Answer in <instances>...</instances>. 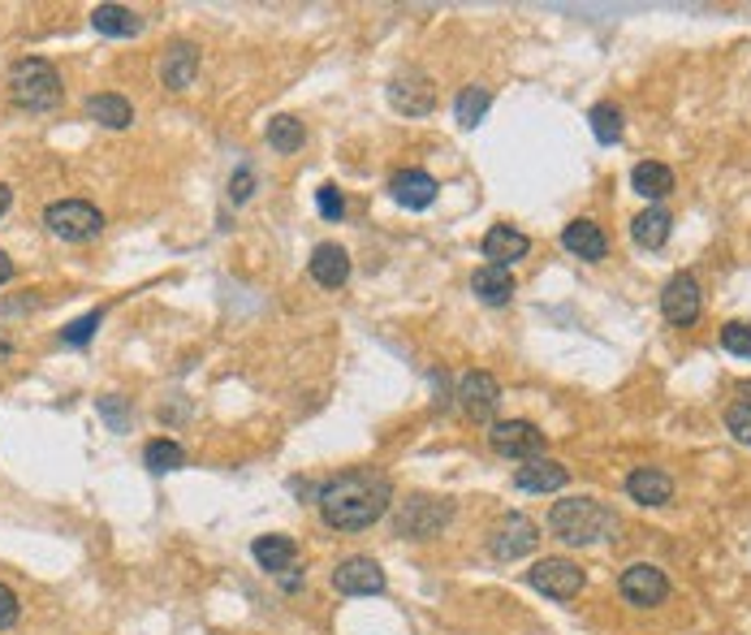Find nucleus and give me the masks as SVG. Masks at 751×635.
Here are the masks:
<instances>
[{
    "label": "nucleus",
    "instance_id": "ddd939ff",
    "mask_svg": "<svg viewBox=\"0 0 751 635\" xmlns=\"http://www.w3.org/2000/svg\"><path fill=\"white\" fill-rule=\"evenodd\" d=\"M458 402H463V411L471 416V420H492V411L501 407V385H497V376L492 372H467L463 381H458Z\"/></svg>",
    "mask_w": 751,
    "mask_h": 635
},
{
    "label": "nucleus",
    "instance_id": "1a4fd4ad",
    "mask_svg": "<svg viewBox=\"0 0 751 635\" xmlns=\"http://www.w3.org/2000/svg\"><path fill=\"white\" fill-rule=\"evenodd\" d=\"M389 104L402 117H428L436 109V82L423 70H402L389 78Z\"/></svg>",
    "mask_w": 751,
    "mask_h": 635
},
{
    "label": "nucleus",
    "instance_id": "c9c22d12",
    "mask_svg": "<svg viewBox=\"0 0 751 635\" xmlns=\"http://www.w3.org/2000/svg\"><path fill=\"white\" fill-rule=\"evenodd\" d=\"M18 619H22V601H18V592L9 583H0V632L18 627Z\"/></svg>",
    "mask_w": 751,
    "mask_h": 635
},
{
    "label": "nucleus",
    "instance_id": "2eb2a0df",
    "mask_svg": "<svg viewBox=\"0 0 751 635\" xmlns=\"http://www.w3.org/2000/svg\"><path fill=\"white\" fill-rule=\"evenodd\" d=\"M156 73H160V82H164L169 91H186V87H195V78H200V53H195V44H186V39L169 44V48L160 53Z\"/></svg>",
    "mask_w": 751,
    "mask_h": 635
},
{
    "label": "nucleus",
    "instance_id": "393cba45",
    "mask_svg": "<svg viewBox=\"0 0 751 635\" xmlns=\"http://www.w3.org/2000/svg\"><path fill=\"white\" fill-rule=\"evenodd\" d=\"M87 117H91L95 126H104V131H126V126L135 122V109H130L126 95L104 91V95H91V100H87Z\"/></svg>",
    "mask_w": 751,
    "mask_h": 635
},
{
    "label": "nucleus",
    "instance_id": "f8f14e48",
    "mask_svg": "<svg viewBox=\"0 0 751 635\" xmlns=\"http://www.w3.org/2000/svg\"><path fill=\"white\" fill-rule=\"evenodd\" d=\"M333 588H338L342 597H376V592H385V570H380L376 558L354 554V558L338 563V570H333Z\"/></svg>",
    "mask_w": 751,
    "mask_h": 635
},
{
    "label": "nucleus",
    "instance_id": "c85d7f7f",
    "mask_svg": "<svg viewBox=\"0 0 751 635\" xmlns=\"http://www.w3.org/2000/svg\"><path fill=\"white\" fill-rule=\"evenodd\" d=\"M264 135H269V147H273V151H281V156L298 151V147H303V139H307V135H303V122H298V117H289V113L273 117Z\"/></svg>",
    "mask_w": 751,
    "mask_h": 635
},
{
    "label": "nucleus",
    "instance_id": "c756f323",
    "mask_svg": "<svg viewBox=\"0 0 751 635\" xmlns=\"http://www.w3.org/2000/svg\"><path fill=\"white\" fill-rule=\"evenodd\" d=\"M588 122H592V135L601 143H617L622 139V109L617 104H610V100H601V104H592V113H588Z\"/></svg>",
    "mask_w": 751,
    "mask_h": 635
},
{
    "label": "nucleus",
    "instance_id": "7c9ffc66",
    "mask_svg": "<svg viewBox=\"0 0 751 635\" xmlns=\"http://www.w3.org/2000/svg\"><path fill=\"white\" fill-rule=\"evenodd\" d=\"M100 320H104V311L95 307V311H87V316H78V320H69L66 329H61V347H87L91 342V333L100 329Z\"/></svg>",
    "mask_w": 751,
    "mask_h": 635
},
{
    "label": "nucleus",
    "instance_id": "473e14b6",
    "mask_svg": "<svg viewBox=\"0 0 751 635\" xmlns=\"http://www.w3.org/2000/svg\"><path fill=\"white\" fill-rule=\"evenodd\" d=\"M726 428H730V436H735L739 445H748L751 450V402H735V407L726 411Z\"/></svg>",
    "mask_w": 751,
    "mask_h": 635
},
{
    "label": "nucleus",
    "instance_id": "9d476101",
    "mask_svg": "<svg viewBox=\"0 0 751 635\" xmlns=\"http://www.w3.org/2000/svg\"><path fill=\"white\" fill-rule=\"evenodd\" d=\"M661 316L674 329H691L704 316V294H699V282L691 273H674L665 282V290H661Z\"/></svg>",
    "mask_w": 751,
    "mask_h": 635
},
{
    "label": "nucleus",
    "instance_id": "412c9836",
    "mask_svg": "<svg viewBox=\"0 0 751 635\" xmlns=\"http://www.w3.org/2000/svg\"><path fill=\"white\" fill-rule=\"evenodd\" d=\"M630 191L644 195L648 204H661V200L674 191V169L661 165V160H639V165L630 169Z\"/></svg>",
    "mask_w": 751,
    "mask_h": 635
},
{
    "label": "nucleus",
    "instance_id": "e433bc0d",
    "mask_svg": "<svg viewBox=\"0 0 751 635\" xmlns=\"http://www.w3.org/2000/svg\"><path fill=\"white\" fill-rule=\"evenodd\" d=\"M251 191H255V173L242 165V169L229 178V200H234V204H247V200H251Z\"/></svg>",
    "mask_w": 751,
    "mask_h": 635
},
{
    "label": "nucleus",
    "instance_id": "4c0bfd02",
    "mask_svg": "<svg viewBox=\"0 0 751 635\" xmlns=\"http://www.w3.org/2000/svg\"><path fill=\"white\" fill-rule=\"evenodd\" d=\"M4 282H13V260L0 251V285H4Z\"/></svg>",
    "mask_w": 751,
    "mask_h": 635
},
{
    "label": "nucleus",
    "instance_id": "b1692460",
    "mask_svg": "<svg viewBox=\"0 0 751 635\" xmlns=\"http://www.w3.org/2000/svg\"><path fill=\"white\" fill-rule=\"evenodd\" d=\"M251 554H255L260 570H269V575H285V570H294L298 545H294V536H281V532H273V536H255Z\"/></svg>",
    "mask_w": 751,
    "mask_h": 635
},
{
    "label": "nucleus",
    "instance_id": "f3484780",
    "mask_svg": "<svg viewBox=\"0 0 751 635\" xmlns=\"http://www.w3.org/2000/svg\"><path fill=\"white\" fill-rule=\"evenodd\" d=\"M527 251H532V238H527L523 229H514V225H492V229L483 234V260L497 264V269H510V264L523 260Z\"/></svg>",
    "mask_w": 751,
    "mask_h": 635
},
{
    "label": "nucleus",
    "instance_id": "f03ea898",
    "mask_svg": "<svg viewBox=\"0 0 751 635\" xmlns=\"http://www.w3.org/2000/svg\"><path fill=\"white\" fill-rule=\"evenodd\" d=\"M548 532L566 545H601L617 536V514L601 497H561L548 510Z\"/></svg>",
    "mask_w": 751,
    "mask_h": 635
},
{
    "label": "nucleus",
    "instance_id": "cd10ccee",
    "mask_svg": "<svg viewBox=\"0 0 751 635\" xmlns=\"http://www.w3.org/2000/svg\"><path fill=\"white\" fill-rule=\"evenodd\" d=\"M143 463H147V472L164 476V472H178V467L186 463V450H182L178 441H169V436H156V441H147Z\"/></svg>",
    "mask_w": 751,
    "mask_h": 635
},
{
    "label": "nucleus",
    "instance_id": "4468645a",
    "mask_svg": "<svg viewBox=\"0 0 751 635\" xmlns=\"http://www.w3.org/2000/svg\"><path fill=\"white\" fill-rule=\"evenodd\" d=\"M436 178L432 173H423V169H398L394 178H389V195H394V204L398 208H410V212H423L436 204Z\"/></svg>",
    "mask_w": 751,
    "mask_h": 635
},
{
    "label": "nucleus",
    "instance_id": "f257e3e1",
    "mask_svg": "<svg viewBox=\"0 0 751 635\" xmlns=\"http://www.w3.org/2000/svg\"><path fill=\"white\" fill-rule=\"evenodd\" d=\"M316 506H320V519L333 532H363V528H376L389 514L394 480L385 472H376V467H350V472L320 485Z\"/></svg>",
    "mask_w": 751,
    "mask_h": 635
},
{
    "label": "nucleus",
    "instance_id": "6ab92c4d",
    "mask_svg": "<svg viewBox=\"0 0 751 635\" xmlns=\"http://www.w3.org/2000/svg\"><path fill=\"white\" fill-rule=\"evenodd\" d=\"M566 480H570V472L553 458H527L523 467H514V489H523V494H557V489H566Z\"/></svg>",
    "mask_w": 751,
    "mask_h": 635
},
{
    "label": "nucleus",
    "instance_id": "5701e85b",
    "mask_svg": "<svg viewBox=\"0 0 751 635\" xmlns=\"http://www.w3.org/2000/svg\"><path fill=\"white\" fill-rule=\"evenodd\" d=\"M91 26L100 35H109V39H135L138 31H143V18H138L135 9H126V4H95L91 9Z\"/></svg>",
    "mask_w": 751,
    "mask_h": 635
},
{
    "label": "nucleus",
    "instance_id": "a878e982",
    "mask_svg": "<svg viewBox=\"0 0 751 635\" xmlns=\"http://www.w3.org/2000/svg\"><path fill=\"white\" fill-rule=\"evenodd\" d=\"M471 290H476L479 303L505 307L514 298V273L510 269H497V264H483V269H476V277H471Z\"/></svg>",
    "mask_w": 751,
    "mask_h": 635
},
{
    "label": "nucleus",
    "instance_id": "2f4dec72",
    "mask_svg": "<svg viewBox=\"0 0 751 635\" xmlns=\"http://www.w3.org/2000/svg\"><path fill=\"white\" fill-rule=\"evenodd\" d=\"M721 351L739 354V359H751V325L748 320H730V325H721Z\"/></svg>",
    "mask_w": 751,
    "mask_h": 635
},
{
    "label": "nucleus",
    "instance_id": "ea45409f",
    "mask_svg": "<svg viewBox=\"0 0 751 635\" xmlns=\"http://www.w3.org/2000/svg\"><path fill=\"white\" fill-rule=\"evenodd\" d=\"M13 354V342H9V333H0V363Z\"/></svg>",
    "mask_w": 751,
    "mask_h": 635
},
{
    "label": "nucleus",
    "instance_id": "58836bf2",
    "mask_svg": "<svg viewBox=\"0 0 751 635\" xmlns=\"http://www.w3.org/2000/svg\"><path fill=\"white\" fill-rule=\"evenodd\" d=\"M9 200H13V191H9V186H4V182H0V216H4V212H9Z\"/></svg>",
    "mask_w": 751,
    "mask_h": 635
},
{
    "label": "nucleus",
    "instance_id": "6e6552de",
    "mask_svg": "<svg viewBox=\"0 0 751 635\" xmlns=\"http://www.w3.org/2000/svg\"><path fill=\"white\" fill-rule=\"evenodd\" d=\"M527 583L541 592V597H553V601H574L588 583L583 566H574L570 558H545L527 570Z\"/></svg>",
    "mask_w": 751,
    "mask_h": 635
},
{
    "label": "nucleus",
    "instance_id": "bb28decb",
    "mask_svg": "<svg viewBox=\"0 0 751 635\" xmlns=\"http://www.w3.org/2000/svg\"><path fill=\"white\" fill-rule=\"evenodd\" d=\"M488 109H492V91H488V87H479V82L463 87V91H458V100H454V117H458L467 131L483 122V113H488Z\"/></svg>",
    "mask_w": 751,
    "mask_h": 635
},
{
    "label": "nucleus",
    "instance_id": "4be33fe9",
    "mask_svg": "<svg viewBox=\"0 0 751 635\" xmlns=\"http://www.w3.org/2000/svg\"><path fill=\"white\" fill-rule=\"evenodd\" d=\"M670 229H674V216L661 208V204L644 208L635 220H630V238H635L644 251H661V247L670 242Z\"/></svg>",
    "mask_w": 751,
    "mask_h": 635
},
{
    "label": "nucleus",
    "instance_id": "39448f33",
    "mask_svg": "<svg viewBox=\"0 0 751 635\" xmlns=\"http://www.w3.org/2000/svg\"><path fill=\"white\" fill-rule=\"evenodd\" d=\"M450 519H454V501H450V497L419 494V497H410V501H402L394 528H398V536H407V541H432V536L445 532Z\"/></svg>",
    "mask_w": 751,
    "mask_h": 635
},
{
    "label": "nucleus",
    "instance_id": "72a5a7b5",
    "mask_svg": "<svg viewBox=\"0 0 751 635\" xmlns=\"http://www.w3.org/2000/svg\"><path fill=\"white\" fill-rule=\"evenodd\" d=\"M316 204H320V216H325V220H342L345 216V195L333 186V182H325V186L316 191Z\"/></svg>",
    "mask_w": 751,
    "mask_h": 635
},
{
    "label": "nucleus",
    "instance_id": "aec40b11",
    "mask_svg": "<svg viewBox=\"0 0 751 635\" xmlns=\"http://www.w3.org/2000/svg\"><path fill=\"white\" fill-rule=\"evenodd\" d=\"M626 497L639 506H670L674 501V480L661 467H635L626 476Z\"/></svg>",
    "mask_w": 751,
    "mask_h": 635
},
{
    "label": "nucleus",
    "instance_id": "0eeeda50",
    "mask_svg": "<svg viewBox=\"0 0 751 635\" xmlns=\"http://www.w3.org/2000/svg\"><path fill=\"white\" fill-rule=\"evenodd\" d=\"M617 592H622V601H626V605H635V610H652V605H661V601L670 597V575L652 563H635V566H626V570H622Z\"/></svg>",
    "mask_w": 751,
    "mask_h": 635
},
{
    "label": "nucleus",
    "instance_id": "a211bd4d",
    "mask_svg": "<svg viewBox=\"0 0 751 635\" xmlns=\"http://www.w3.org/2000/svg\"><path fill=\"white\" fill-rule=\"evenodd\" d=\"M307 273H311V282L325 285V290H342L350 282V256H345V247L320 242L311 251V260H307Z\"/></svg>",
    "mask_w": 751,
    "mask_h": 635
},
{
    "label": "nucleus",
    "instance_id": "7ed1b4c3",
    "mask_svg": "<svg viewBox=\"0 0 751 635\" xmlns=\"http://www.w3.org/2000/svg\"><path fill=\"white\" fill-rule=\"evenodd\" d=\"M9 100L26 113H44L61 104V73L44 57H26L9 70Z\"/></svg>",
    "mask_w": 751,
    "mask_h": 635
},
{
    "label": "nucleus",
    "instance_id": "dca6fc26",
    "mask_svg": "<svg viewBox=\"0 0 751 635\" xmlns=\"http://www.w3.org/2000/svg\"><path fill=\"white\" fill-rule=\"evenodd\" d=\"M561 247H566L570 256L588 260V264H596V260H605V256H610V238H605V229H601L596 220H588V216H579V220H570V225L561 229Z\"/></svg>",
    "mask_w": 751,
    "mask_h": 635
},
{
    "label": "nucleus",
    "instance_id": "20e7f679",
    "mask_svg": "<svg viewBox=\"0 0 751 635\" xmlns=\"http://www.w3.org/2000/svg\"><path fill=\"white\" fill-rule=\"evenodd\" d=\"M44 225L61 242H91L104 234V212L87 200H57L44 208Z\"/></svg>",
    "mask_w": 751,
    "mask_h": 635
},
{
    "label": "nucleus",
    "instance_id": "423d86ee",
    "mask_svg": "<svg viewBox=\"0 0 751 635\" xmlns=\"http://www.w3.org/2000/svg\"><path fill=\"white\" fill-rule=\"evenodd\" d=\"M541 545V528L527 514H505L492 532H488V554L497 563H519Z\"/></svg>",
    "mask_w": 751,
    "mask_h": 635
},
{
    "label": "nucleus",
    "instance_id": "9b49d317",
    "mask_svg": "<svg viewBox=\"0 0 751 635\" xmlns=\"http://www.w3.org/2000/svg\"><path fill=\"white\" fill-rule=\"evenodd\" d=\"M488 441H492V450H497L501 458H519V463H527V458H541V450H545V432H541V428H536L532 420L492 423Z\"/></svg>",
    "mask_w": 751,
    "mask_h": 635
},
{
    "label": "nucleus",
    "instance_id": "f704fd0d",
    "mask_svg": "<svg viewBox=\"0 0 751 635\" xmlns=\"http://www.w3.org/2000/svg\"><path fill=\"white\" fill-rule=\"evenodd\" d=\"M95 407H100V416L109 420V428H113V432H126V428H130V420H126V398L109 394V398H100Z\"/></svg>",
    "mask_w": 751,
    "mask_h": 635
}]
</instances>
